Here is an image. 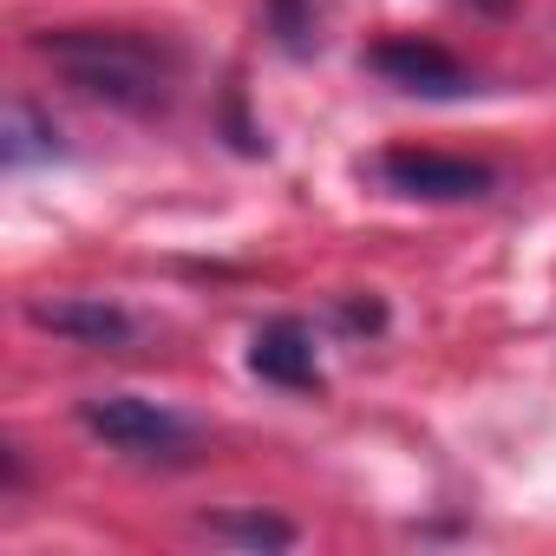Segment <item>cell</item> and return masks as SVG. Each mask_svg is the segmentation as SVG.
I'll use <instances>...</instances> for the list:
<instances>
[{
	"mask_svg": "<svg viewBox=\"0 0 556 556\" xmlns=\"http://www.w3.org/2000/svg\"><path fill=\"white\" fill-rule=\"evenodd\" d=\"M34 53L66 79L79 86L86 99L99 105H118V112H170L177 99V47L151 40V34H131V27H47L34 34Z\"/></svg>",
	"mask_w": 556,
	"mask_h": 556,
	"instance_id": "cell-1",
	"label": "cell"
},
{
	"mask_svg": "<svg viewBox=\"0 0 556 556\" xmlns=\"http://www.w3.org/2000/svg\"><path fill=\"white\" fill-rule=\"evenodd\" d=\"M79 426L92 439H105L112 452H131V458H190L197 452V426L157 400H138V393H92L79 400Z\"/></svg>",
	"mask_w": 556,
	"mask_h": 556,
	"instance_id": "cell-2",
	"label": "cell"
},
{
	"mask_svg": "<svg viewBox=\"0 0 556 556\" xmlns=\"http://www.w3.org/2000/svg\"><path fill=\"white\" fill-rule=\"evenodd\" d=\"M374 177L393 197H419V203H471L497 190V170L478 157H452V151H426V144H393L374 157Z\"/></svg>",
	"mask_w": 556,
	"mask_h": 556,
	"instance_id": "cell-3",
	"label": "cell"
},
{
	"mask_svg": "<svg viewBox=\"0 0 556 556\" xmlns=\"http://www.w3.org/2000/svg\"><path fill=\"white\" fill-rule=\"evenodd\" d=\"M367 66L400 86V92H419V99H465L478 79L458 53H445L439 40H419V34H393L380 47H367Z\"/></svg>",
	"mask_w": 556,
	"mask_h": 556,
	"instance_id": "cell-4",
	"label": "cell"
},
{
	"mask_svg": "<svg viewBox=\"0 0 556 556\" xmlns=\"http://www.w3.org/2000/svg\"><path fill=\"white\" fill-rule=\"evenodd\" d=\"M27 321L40 334H60V341H79V348H131L138 321L105 302V295H53V302H27Z\"/></svg>",
	"mask_w": 556,
	"mask_h": 556,
	"instance_id": "cell-5",
	"label": "cell"
},
{
	"mask_svg": "<svg viewBox=\"0 0 556 556\" xmlns=\"http://www.w3.org/2000/svg\"><path fill=\"white\" fill-rule=\"evenodd\" d=\"M249 367H255L268 387H289V393H315V387H321L315 334H308L295 315L268 321V328H255V341H249Z\"/></svg>",
	"mask_w": 556,
	"mask_h": 556,
	"instance_id": "cell-6",
	"label": "cell"
},
{
	"mask_svg": "<svg viewBox=\"0 0 556 556\" xmlns=\"http://www.w3.org/2000/svg\"><path fill=\"white\" fill-rule=\"evenodd\" d=\"M53 157H66L60 125H53L47 112H34L27 99H14V105H8V125H0V164H8V170H27V164H53Z\"/></svg>",
	"mask_w": 556,
	"mask_h": 556,
	"instance_id": "cell-7",
	"label": "cell"
},
{
	"mask_svg": "<svg viewBox=\"0 0 556 556\" xmlns=\"http://www.w3.org/2000/svg\"><path fill=\"white\" fill-rule=\"evenodd\" d=\"M203 530L223 543H249V549H289L295 543V523L268 517V510H216V517H203Z\"/></svg>",
	"mask_w": 556,
	"mask_h": 556,
	"instance_id": "cell-8",
	"label": "cell"
},
{
	"mask_svg": "<svg viewBox=\"0 0 556 556\" xmlns=\"http://www.w3.org/2000/svg\"><path fill=\"white\" fill-rule=\"evenodd\" d=\"M268 27L282 34V47H289V53H302V47H308V34H315L308 0H268Z\"/></svg>",
	"mask_w": 556,
	"mask_h": 556,
	"instance_id": "cell-9",
	"label": "cell"
},
{
	"mask_svg": "<svg viewBox=\"0 0 556 556\" xmlns=\"http://www.w3.org/2000/svg\"><path fill=\"white\" fill-rule=\"evenodd\" d=\"M341 321H348V328H380V321H387V308H380V302H348V308H341Z\"/></svg>",
	"mask_w": 556,
	"mask_h": 556,
	"instance_id": "cell-10",
	"label": "cell"
},
{
	"mask_svg": "<svg viewBox=\"0 0 556 556\" xmlns=\"http://www.w3.org/2000/svg\"><path fill=\"white\" fill-rule=\"evenodd\" d=\"M478 8H504V0H478Z\"/></svg>",
	"mask_w": 556,
	"mask_h": 556,
	"instance_id": "cell-11",
	"label": "cell"
}]
</instances>
